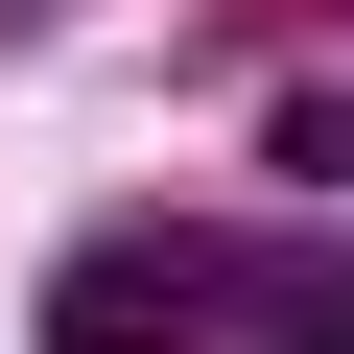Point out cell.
I'll use <instances>...</instances> for the list:
<instances>
[{"mask_svg":"<svg viewBox=\"0 0 354 354\" xmlns=\"http://www.w3.org/2000/svg\"><path fill=\"white\" fill-rule=\"evenodd\" d=\"M48 354H354V283L260 236H95L48 283Z\"/></svg>","mask_w":354,"mask_h":354,"instance_id":"cell-1","label":"cell"}]
</instances>
